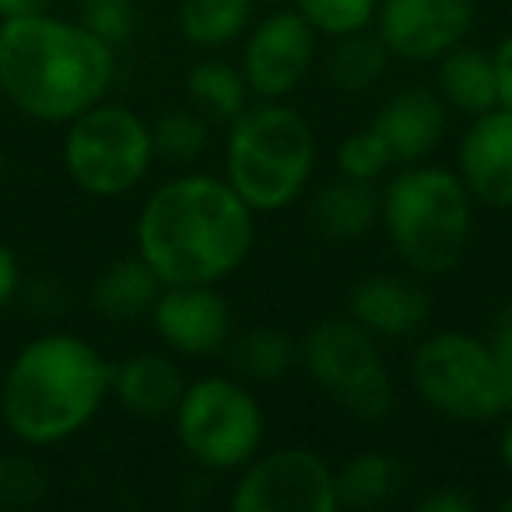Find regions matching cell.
I'll return each instance as SVG.
<instances>
[{
	"instance_id": "cell-1",
	"label": "cell",
	"mask_w": 512,
	"mask_h": 512,
	"mask_svg": "<svg viewBox=\"0 0 512 512\" xmlns=\"http://www.w3.org/2000/svg\"><path fill=\"white\" fill-rule=\"evenodd\" d=\"M134 239L162 285H218L253 249V207L228 179L179 176L144 200Z\"/></svg>"
},
{
	"instance_id": "cell-2",
	"label": "cell",
	"mask_w": 512,
	"mask_h": 512,
	"mask_svg": "<svg viewBox=\"0 0 512 512\" xmlns=\"http://www.w3.org/2000/svg\"><path fill=\"white\" fill-rule=\"evenodd\" d=\"M116 50L50 11L0 22V92L39 123H71L106 99Z\"/></svg>"
},
{
	"instance_id": "cell-3",
	"label": "cell",
	"mask_w": 512,
	"mask_h": 512,
	"mask_svg": "<svg viewBox=\"0 0 512 512\" xmlns=\"http://www.w3.org/2000/svg\"><path fill=\"white\" fill-rule=\"evenodd\" d=\"M113 390V365L78 334L29 341L0 379V418L22 446L67 442L99 414Z\"/></svg>"
},
{
	"instance_id": "cell-4",
	"label": "cell",
	"mask_w": 512,
	"mask_h": 512,
	"mask_svg": "<svg viewBox=\"0 0 512 512\" xmlns=\"http://www.w3.org/2000/svg\"><path fill=\"white\" fill-rule=\"evenodd\" d=\"M316 165L306 116L281 99H260L232 120L225 141V179L253 214L285 211L302 197Z\"/></svg>"
},
{
	"instance_id": "cell-5",
	"label": "cell",
	"mask_w": 512,
	"mask_h": 512,
	"mask_svg": "<svg viewBox=\"0 0 512 512\" xmlns=\"http://www.w3.org/2000/svg\"><path fill=\"white\" fill-rule=\"evenodd\" d=\"M379 218L400 260L411 271L435 278L460 264L474 225V204L456 172L414 162L383 190Z\"/></svg>"
},
{
	"instance_id": "cell-6",
	"label": "cell",
	"mask_w": 512,
	"mask_h": 512,
	"mask_svg": "<svg viewBox=\"0 0 512 512\" xmlns=\"http://www.w3.org/2000/svg\"><path fill=\"white\" fill-rule=\"evenodd\" d=\"M411 383L414 393L442 418L481 425L509 411L495 355L481 337L463 330L428 334L414 348Z\"/></svg>"
},
{
	"instance_id": "cell-7",
	"label": "cell",
	"mask_w": 512,
	"mask_h": 512,
	"mask_svg": "<svg viewBox=\"0 0 512 512\" xmlns=\"http://www.w3.org/2000/svg\"><path fill=\"white\" fill-rule=\"evenodd\" d=\"M172 414L183 449L207 470H242L264 446V407L232 376L186 383Z\"/></svg>"
},
{
	"instance_id": "cell-8",
	"label": "cell",
	"mask_w": 512,
	"mask_h": 512,
	"mask_svg": "<svg viewBox=\"0 0 512 512\" xmlns=\"http://www.w3.org/2000/svg\"><path fill=\"white\" fill-rule=\"evenodd\" d=\"M155 162L151 127L127 106L95 102L67 123L64 169L92 197H123L137 190Z\"/></svg>"
},
{
	"instance_id": "cell-9",
	"label": "cell",
	"mask_w": 512,
	"mask_h": 512,
	"mask_svg": "<svg viewBox=\"0 0 512 512\" xmlns=\"http://www.w3.org/2000/svg\"><path fill=\"white\" fill-rule=\"evenodd\" d=\"M309 379L341 411L379 421L393 404V376L376 337L351 316L323 320L306 334L299 351Z\"/></svg>"
},
{
	"instance_id": "cell-10",
	"label": "cell",
	"mask_w": 512,
	"mask_h": 512,
	"mask_svg": "<svg viewBox=\"0 0 512 512\" xmlns=\"http://www.w3.org/2000/svg\"><path fill=\"white\" fill-rule=\"evenodd\" d=\"M235 512H337L334 470L302 446L274 449L242 467L232 491Z\"/></svg>"
},
{
	"instance_id": "cell-11",
	"label": "cell",
	"mask_w": 512,
	"mask_h": 512,
	"mask_svg": "<svg viewBox=\"0 0 512 512\" xmlns=\"http://www.w3.org/2000/svg\"><path fill=\"white\" fill-rule=\"evenodd\" d=\"M474 25L470 0H379L376 36L407 64H428L460 46Z\"/></svg>"
},
{
	"instance_id": "cell-12",
	"label": "cell",
	"mask_w": 512,
	"mask_h": 512,
	"mask_svg": "<svg viewBox=\"0 0 512 512\" xmlns=\"http://www.w3.org/2000/svg\"><path fill=\"white\" fill-rule=\"evenodd\" d=\"M316 60V32L299 11H278L264 18L246 39L242 78L260 99H288L306 81Z\"/></svg>"
},
{
	"instance_id": "cell-13",
	"label": "cell",
	"mask_w": 512,
	"mask_h": 512,
	"mask_svg": "<svg viewBox=\"0 0 512 512\" xmlns=\"http://www.w3.org/2000/svg\"><path fill=\"white\" fill-rule=\"evenodd\" d=\"M158 337L176 355H221L232 341V309L214 285H165L151 309Z\"/></svg>"
},
{
	"instance_id": "cell-14",
	"label": "cell",
	"mask_w": 512,
	"mask_h": 512,
	"mask_svg": "<svg viewBox=\"0 0 512 512\" xmlns=\"http://www.w3.org/2000/svg\"><path fill=\"white\" fill-rule=\"evenodd\" d=\"M460 172L470 200L495 211L512 207V109H488L474 116L460 141Z\"/></svg>"
},
{
	"instance_id": "cell-15",
	"label": "cell",
	"mask_w": 512,
	"mask_h": 512,
	"mask_svg": "<svg viewBox=\"0 0 512 512\" xmlns=\"http://www.w3.org/2000/svg\"><path fill=\"white\" fill-rule=\"evenodd\" d=\"M372 130L386 141L393 165H414L439 148L446 134V102L432 88H404L383 102Z\"/></svg>"
},
{
	"instance_id": "cell-16",
	"label": "cell",
	"mask_w": 512,
	"mask_h": 512,
	"mask_svg": "<svg viewBox=\"0 0 512 512\" xmlns=\"http://www.w3.org/2000/svg\"><path fill=\"white\" fill-rule=\"evenodd\" d=\"M348 316L372 337H411L432 316V299L421 285L397 274H376L351 288Z\"/></svg>"
},
{
	"instance_id": "cell-17",
	"label": "cell",
	"mask_w": 512,
	"mask_h": 512,
	"mask_svg": "<svg viewBox=\"0 0 512 512\" xmlns=\"http://www.w3.org/2000/svg\"><path fill=\"white\" fill-rule=\"evenodd\" d=\"M379 218V193L365 179L341 176L323 183L309 200V228L327 242H358Z\"/></svg>"
},
{
	"instance_id": "cell-18",
	"label": "cell",
	"mask_w": 512,
	"mask_h": 512,
	"mask_svg": "<svg viewBox=\"0 0 512 512\" xmlns=\"http://www.w3.org/2000/svg\"><path fill=\"white\" fill-rule=\"evenodd\" d=\"M186 390V379L179 365L155 351L127 358L123 365H113V390L116 400L137 418H165L176 411L179 397Z\"/></svg>"
},
{
	"instance_id": "cell-19",
	"label": "cell",
	"mask_w": 512,
	"mask_h": 512,
	"mask_svg": "<svg viewBox=\"0 0 512 512\" xmlns=\"http://www.w3.org/2000/svg\"><path fill=\"white\" fill-rule=\"evenodd\" d=\"M158 274L144 264L141 256H120L92 285V306L109 323H134L141 316H151L158 295H162Z\"/></svg>"
},
{
	"instance_id": "cell-20",
	"label": "cell",
	"mask_w": 512,
	"mask_h": 512,
	"mask_svg": "<svg viewBox=\"0 0 512 512\" xmlns=\"http://www.w3.org/2000/svg\"><path fill=\"white\" fill-rule=\"evenodd\" d=\"M439 95L446 106L460 109L467 116H481L498 106L495 64L491 53L474 46H453L439 57Z\"/></svg>"
},
{
	"instance_id": "cell-21",
	"label": "cell",
	"mask_w": 512,
	"mask_h": 512,
	"mask_svg": "<svg viewBox=\"0 0 512 512\" xmlns=\"http://www.w3.org/2000/svg\"><path fill=\"white\" fill-rule=\"evenodd\" d=\"M228 365L253 383H278L299 362V344L274 327H256L228 341Z\"/></svg>"
},
{
	"instance_id": "cell-22",
	"label": "cell",
	"mask_w": 512,
	"mask_h": 512,
	"mask_svg": "<svg viewBox=\"0 0 512 512\" xmlns=\"http://www.w3.org/2000/svg\"><path fill=\"white\" fill-rule=\"evenodd\" d=\"M253 0H183L179 4V32L200 50L232 46L246 32Z\"/></svg>"
},
{
	"instance_id": "cell-23",
	"label": "cell",
	"mask_w": 512,
	"mask_h": 512,
	"mask_svg": "<svg viewBox=\"0 0 512 512\" xmlns=\"http://www.w3.org/2000/svg\"><path fill=\"white\" fill-rule=\"evenodd\" d=\"M397 460L390 453H358L334 470L337 509H376L397 491Z\"/></svg>"
},
{
	"instance_id": "cell-24",
	"label": "cell",
	"mask_w": 512,
	"mask_h": 512,
	"mask_svg": "<svg viewBox=\"0 0 512 512\" xmlns=\"http://www.w3.org/2000/svg\"><path fill=\"white\" fill-rule=\"evenodd\" d=\"M386 60H390V50L383 46V39L369 32H351V36L334 39V50L327 57V78L337 92H369L386 74Z\"/></svg>"
},
{
	"instance_id": "cell-25",
	"label": "cell",
	"mask_w": 512,
	"mask_h": 512,
	"mask_svg": "<svg viewBox=\"0 0 512 512\" xmlns=\"http://www.w3.org/2000/svg\"><path fill=\"white\" fill-rule=\"evenodd\" d=\"M186 92H190L193 109L214 123H232L249 99V85L242 71H235L225 60H204L193 67L186 78Z\"/></svg>"
},
{
	"instance_id": "cell-26",
	"label": "cell",
	"mask_w": 512,
	"mask_h": 512,
	"mask_svg": "<svg viewBox=\"0 0 512 512\" xmlns=\"http://www.w3.org/2000/svg\"><path fill=\"white\" fill-rule=\"evenodd\" d=\"M207 116H200L197 109H169L155 120L151 127V144L155 155H162L165 162H193L204 155L207 148Z\"/></svg>"
},
{
	"instance_id": "cell-27",
	"label": "cell",
	"mask_w": 512,
	"mask_h": 512,
	"mask_svg": "<svg viewBox=\"0 0 512 512\" xmlns=\"http://www.w3.org/2000/svg\"><path fill=\"white\" fill-rule=\"evenodd\" d=\"M379 0H295V11L306 18L316 36L341 39L351 32H365L376 22Z\"/></svg>"
},
{
	"instance_id": "cell-28",
	"label": "cell",
	"mask_w": 512,
	"mask_h": 512,
	"mask_svg": "<svg viewBox=\"0 0 512 512\" xmlns=\"http://www.w3.org/2000/svg\"><path fill=\"white\" fill-rule=\"evenodd\" d=\"M390 165H393L390 148H386V141L372 127L344 137L341 148H337V172H341V176L376 183Z\"/></svg>"
},
{
	"instance_id": "cell-29",
	"label": "cell",
	"mask_w": 512,
	"mask_h": 512,
	"mask_svg": "<svg viewBox=\"0 0 512 512\" xmlns=\"http://www.w3.org/2000/svg\"><path fill=\"white\" fill-rule=\"evenodd\" d=\"M81 25L116 50L134 36V0H81Z\"/></svg>"
},
{
	"instance_id": "cell-30",
	"label": "cell",
	"mask_w": 512,
	"mask_h": 512,
	"mask_svg": "<svg viewBox=\"0 0 512 512\" xmlns=\"http://www.w3.org/2000/svg\"><path fill=\"white\" fill-rule=\"evenodd\" d=\"M46 474L25 456H0V505H29L43 495Z\"/></svg>"
},
{
	"instance_id": "cell-31",
	"label": "cell",
	"mask_w": 512,
	"mask_h": 512,
	"mask_svg": "<svg viewBox=\"0 0 512 512\" xmlns=\"http://www.w3.org/2000/svg\"><path fill=\"white\" fill-rule=\"evenodd\" d=\"M488 348H491V355H495L498 376H502V386H505V400H509V407H512V302L498 313L495 334H491Z\"/></svg>"
},
{
	"instance_id": "cell-32",
	"label": "cell",
	"mask_w": 512,
	"mask_h": 512,
	"mask_svg": "<svg viewBox=\"0 0 512 512\" xmlns=\"http://www.w3.org/2000/svg\"><path fill=\"white\" fill-rule=\"evenodd\" d=\"M491 64H495L498 106L512 109V32L495 46V53H491Z\"/></svg>"
},
{
	"instance_id": "cell-33",
	"label": "cell",
	"mask_w": 512,
	"mask_h": 512,
	"mask_svg": "<svg viewBox=\"0 0 512 512\" xmlns=\"http://www.w3.org/2000/svg\"><path fill=\"white\" fill-rule=\"evenodd\" d=\"M421 512H474V498L460 488H435L418 502Z\"/></svg>"
},
{
	"instance_id": "cell-34",
	"label": "cell",
	"mask_w": 512,
	"mask_h": 512,
	"mask_svg": "<svg viewBox=\"0 0 512 512\" xmlns=\"http://www.w3.org/2000/svg\"><path fill=\"white\" fill-rule=\"evenodd\" d=\"M18 292H22V267H18V256L0 242V309L11 306Z\"/></svg>"
},
{
	"instance_id": "cell-35",
	"label": "cell",
	"mask_w": 512,
	"mask_h": 512,
	"mask_svg": "<svg viewBox=\"0 0 512 512\" xmlns=\"http://www.w3.org/2000/svg\"><path fill=\"white\" fill-rule=\"evenodd\" d=\"M53 0H0V22H11V18L25 15H43L50 11Z\"/></svg>"
},
{
	"instance_id": "cell-36",
	"label": "cell",
	"mask_w": 512,
	"mask_h": 512,
	"mask_svg": "<svg viewBox=\"0 0 512 512\" xmlns=\"http://www.w3.org/2000/svg\"><path fill=\"white\" fill-rule=\"evenodd\" d=\"M498 456H502V467L509 470V477H512V407L502 425V435H498Z\"/></svg>"
},
{
	"instance_id": "cell-37",
	"label": "cell",
	"mask_w": 512,
	"mask_h": 512,
	"mask_svg": "<svg viewBox=\"0 0 512 512\" xmlns=\"http://www.w3.org/2000/svg\"><path fill=\"white\" fill-rule=\"evenodd\" d=\"M0 172H4V148H0Z\"/></svg>"
},
{
	"instance_id": "cell-38",
	"label": "cell",
	"mask_w": 512,
	"mask_h": 512,
	"mask_svg": "<svg viewBox=\"0 0 512 512\" xmlns=\"http://www.w3.org/2000/svg\"><path fill=\"white\" fill-rule=\"evenodd\" d=\"M502 509H512V498H509V502H502Z\"/></svg>"
}]
</instances>
